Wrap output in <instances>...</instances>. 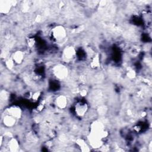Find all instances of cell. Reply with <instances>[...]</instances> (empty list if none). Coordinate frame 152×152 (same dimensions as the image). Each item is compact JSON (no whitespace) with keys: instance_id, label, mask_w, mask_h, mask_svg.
<instances>
[{"instance_id":"1","label":"cell","mask_w":152,"mask_h":152,"mask_svg":"<svg viewBox=\"0 0 152 152\" xmlns=\"http://www.w3.org/2000/svg\"><path fill=\"white\" fill-rule=\"evenodd\" d=\"M52 74L57 79L64 80L68 76L69 70L64 64H57L52 68Z\"/></svg>"},{"instance_id":"2","label":"cell","mask_w":152,"mask_h":152,"mask_svg":"<svg viewBox=\"0 0 152 152\" xmlns=\"http://www.w3.org/2000/svg\"><path fill=\"white\" fill-rule=\"evenodd\" d=\"M51 33L53 38L58 42L61 43L63 42L67 36V31L66 28L61 25L55 26L52 29Z\"/></svg>"},{"instance_id":"3","label":"cell","mask_w":152,"mask_h":152,"mask_svg":"<svg viewBox=\"0 0 152 152\" xmlns=\"http://www.w3.org/2000/svg\"><path fill=\"white\" fill-rule=\"evenodd\" d=\"M76 50L75 48L71 45L66 46L62 50L61 58L63 62L65 63L71 62L75 57Z\"/></svg>"},{"instance_id":"4","label":"cell","mask_w":152,"mask_h":152,"mask_svg":"<svg viewBox=\"0 0 152 152\" xmlns=\"http://www.w3.org/2000/svg\"><path fill=\"white\" fill-rule=\"evenodd\" d=\"M68 103L67 97L64 94H60L55 99V104L59 109H65Z\"/></svg>"},{"instance_id":"5","label":"cell","mask_w":152,"mask_h":152,"mask_svg":"<svg viewBox=\"0 0 152 152\" xmlns=\"http://www.w3.org/2000/svg\"><path fill=\"white\" fill-rule=\"evenodd\" d=\"M11 58L15 64L21 65L24 61L25 53L21 50H17L12 53Z\"/></svg>"},{"instance_id":"6","label":"cell","mask_w":152,"mask_h":152,"mask_svg":"<svg viewBox=\"0 0 152 152\" xmlns=\"http://www.w3.org/2000/svg\"><path fill=\"white\" fill-rule=\"evenodd\" d=\"M88 105L86 103L80 102L75 106V112L77 116L82 117L84 116L87 112Z\"/></svg>"},{"instance_id":"7","label":"cell","mask_w":152,"mask_h":152,"mask_svg":"<svg viewBox=\"0 0 152 152\" xmlns=\"http://www.w3.org/2000/svg\"><path fill=\"white\" fill-rule=\"evenodd\" d=\"M6 113L11 115L17 119H19L22 116V110L19 106H12L6 109Z\"/></svg>"},{"instance_id":"8","label":"cell","mask_w":152,"mask_h":152,"mask_svg":"<svg viewBox=\"0 0 152 152\" xmlns=\"http://www.w3.org/2000/svg\"><path fill=\"white\" fill-rule=\"evenodd\" d=\"M17 119L10 115L5 113L2 119V122L4 126L7 128H12L15 126Z\"/></svg>"},{"instance_id":"9","label":"cell","mask_w":152,"mask_h":152,"mask_svg":"<svg viewBox=\"0 0 152 152\" xmlns=\"http://www.w3.org/2000/svg\"><path fill=\"white\" fill-rule=\"evenodd\" d=\"M12 6H14L13 1H0V11L1 14H7L8 13H9Z\"/></svg>"},{"instance_id":"10","label":"cell","mask_w":152,"mask_h":152,"mask_svg":"<svg viewBox=\"0 0 152 152\" xmlns=\"http://www.w3.org/2000/svg\"><path fill=\"white\" fill-rule=\"evenodd\" d=\"M7 145V148H8V150L10 151H18L20 147L18 141L16 138L13 137L9 138Z\"/></svg>"},{"instance_id":"11","label":"cell","mask_w":152,"mask_h":152,"mask_svg":"<svg viewBox=\"0 0 152 152\" xmlns=\"http://www.w3.org/2000/svg\"><path fill=\"white\" fill-rule=\"evenodd\" d=\"M90 66L92 69H97L100 66V57L98 55H94L90 59Z\"/></svg>"},{"instance_id":"12","label":"cell","mask_w":152,"mask_h":152,"mask_svg":"<svg viewBox=\"0 0 152 152\" xmlns=\"http://www.w3.org/2000/svg\"><path fill=\"white\" fill-rule=\"evenodd\" d=\"M77 144H78V147L80 148L81 151H90V147L88 146V145L86 143V142L83 140V139H78L76 141Z\"/></svg>"},{"instance_id":"13","label":"cell","mask_w":152,"mask_h":152,"mask_svg":"<svg viewBox=\"0 0 152 152\" xmlns=\"http://www.w3.org/2000/svg\"><path fill=\"white\" fill-rule=\"evenodd\" d=\"M8 97H9L8 93L5 90H4L1 91V103H2V102L5 103V102H7L8 100Z\"/></svg>"},{"instance_id":"14","label":"cell","mask_w":152,"mask_h":152,"mask_svg":"<svg viewBox=\"0 0 152 152\" xmlns=\"http://www.w3.org/2000/svg\"><path fill=\"white\" fill-rule=\"evenodd\" d=\"M107 110V108L105 105H101L99 106L98 109H97V111L100 115H104L106 113Z\"/></svg>"},{"instance_id":"15","label":"cell","mask_w":152,"mask_h":152,"mask_svg":"<svg viewBox=\"0 0 152 152\" xmlns=\"http://www.w3.org/2000/svg\"><path fill=\"white\" fill-rule=\"evenodd\" d=\"M126 75L127 77L130 78V79H132L134 78H135L136 77V72L134 70H133L132 69H129L127 72H126Z\"/></svg>"},{"instance_id":"16","label":"cell","mask_w":152,"mask_h":152,"mask_svg":"<svg viewBox=\"0 0 152 152\" xmlns=\"http://www.w3.org/2000/svg\"><path fill=\"white\" fill-rule=\"evenodd\" d=\"M35 43H36V41L34 38H29L27 40V44L29 47V48H33L35 45Z\"/></svg>"},{"instance_id":"17","label":"cell","mask_w":152,"mask_h":152,"mask_svg":"<svg viewBox=\"0 0 152 152\" xmlns=\"http://www.w3.org/2000/svg\"><path fill=\"white\" fill-rule=\"evenodd\" d=\"M40 94H41V93H40V91H36L34 92L31 95L32 99L35 101L39 99V98L40 97Z\"/></svg>"},{"instance_id":"18","label":"cell","mask_w":152,"mask_h":152,"mask_svg":"<svg viewBox=\"0 0 152 152\" xmlns=\"http://www.w3.org/2000/svg\"><path fill=\"white\" fill-rule=\"evenodd\" d=\"M79 93H80V95L81 97H86L87 95V94H88V91H87V90L86 89L83 88V89H81V90H80Z\"/></svg>"}]
</instances>
